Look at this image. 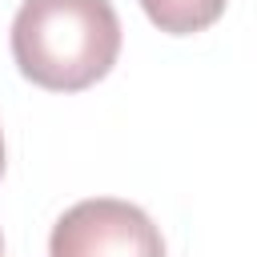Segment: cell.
<instances>
[{"instance_id":"cell-2","label":"cell","mask_w":257,"mask_h":257,"mask_svg":"<svg viewBox=\"0 0 257 257\" xmlns=\"http://www.w3.org/2000/svg\"><path fill=\"white\" fill-rule=\"evenodd\" d=\"M48 257H165V237L145 209L116 197H88L60 213Z\"/></svg>"},{"instance_id":"cell-3","label":"cell","mask_w":257,"mask_h":257,"mask_svg":"<svg viewBox=\"0 0 257 257\" xmlns=\"http://www.w3.org/2000/svg\"><path fill=\"white\" fill-rule=\"evenodd\" d=\"M225 4L229 0H141L145 16L169 36H189L209 28L213 20H221Z\"/></svg>"},{"instance_id":"cell-5","label":"cell","mask_w":257,"mask_h":257,"mask_svg":"<svg viewBox=\"0 0 257 257\" xmlns=\"http://www.w3.org/2000/svg\"><path fill=\"white\" fill-rule=\"evenodd\" d=\"M0 257H4V237H0Z\"/></svg>"},{"instance_id":"cell-1","label":"cell","mask_w":257,"mask_h":257,"mask_svg":"<svg viewBox=\"0 0 257 257\" xmlns=\"http://www.w3.org/2000/svg\"><path fill=\"white\" fill-rule=\"evenodd\" d=\"M120 20L108 0H24L12 20L16 68L48 92H80L108 76Z\"/></svg>"},{"instance_id":"cell-4","label":"cell","mask_w":257,"mask_h":257,"mask_svg":"<svg viewBox=\"0 0 257 257\" xmlns=\"http://www.w3.org/2000/svg\"><path fill=\"white\" fill-rule=\"evenodd\" d=\"M0 177H4V133H0Z\"/></svg>"}]
</instances>
